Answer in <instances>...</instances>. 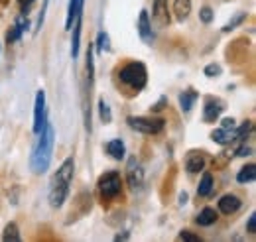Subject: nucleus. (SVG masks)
I'll return each instance as SVG.
<instances>
[{
	"label": "nucleus",
	"instance_id": "nucleus-1",
	"mask_svg": "<svg viewBox=\"0 0 256 242\" xmlns=\"http://www.w3.org/2000/svg\"><path fill=\"white\" fill-rule=\"evenodd\" d=\"M54 142H56V130L52 122H44L42 130L38 132V142L34 146L32 156H30V168L34 174H46L52 162V152H54Z\"/></svg>",
	"mask_w": 256,
	"mask_h": 242
},
{
	"label": "nucleus",
	"instance_id": "nucleus-2",
	"mask_svg": "<svg viewBox=\"0 0 256 242\" xmlns=\"http://www.w3.org/2000/svg\"><path fill=\"white\" fill-rule=\"evenodd\" d=\"M75 176V160L67 158L64 164L60 166V170L56 172V176L52 178V185H50V205L54 209L64 207L65 199L69 195V187Z\"/></svg>",
	"mask_w": 256,
	"mask_h": 242
},
{
	"label": "nucleus",
	"instance_id": "nucleus-3",
	"mask_svg": "<svg viewBox=\"0 0 256 242\" xmlns=\"http://www.w3.org/2000/svg\"><path fill=\"white\" fill-rule=\"evenodd\" d=\"M118 77H120V81L130 87V89H134V91H142L144 87H146V83H148V71H146V65L144 63H140V61H132V63H126L120 71H118Z\"/></svg>",
	"mask_w": 256,
	"mask_h": 242
},
{
	"label": "nucleus",
	"instance_id": "nucleus-4",
	"mask_svg": "<svg viewBox=\"0 0 256 242\" xmlns=\"http://www.w3.org/2000/svg\"><path fill=\"white\" fill-rule=\"evenodd\" d=\"M98 191H100V195L104 197V199H114L118 193H120V189H122V180H120V174H116V172H106L104 176H100L98 178Z\"/></svg>",
	"mask_w": 256,
	"mask_h": 242
},
{
	"label": "nucleus",
	"instance_id": "nucleus-5",
	"mask_svg": "<svg viewBox=\"0 0 256 242\" xmlns=\"http://www.w3.org/2000/svg\"><path fill=\"white\" fill-rule=\"evenodd\" d=\"M128 126L140 134H160L166 126L162 118H142V116H128Z\"/></svg>",
	"mask_w": 256,
	"mask_h": 242
},
{
	"label": "nucleus",
	"instance_id": "nucleus-6",
	"mask_svg": "<svg viewBox=\"0 0 256 242\" xmlns=\"http://www.w3.org/2000/svg\"><path fill=\"white\" fill-rule=\"evenodd\" d=\"M126 182L134 191H140L144 185V170L136 158H130L126 166Z\"/></svg>",
	"mask_w": 256,
	"mask_h": 242
},
{
	"label": "nucleus",
	"instance_id": "nucleus-7",
	"mask_svg": "<svg viewBox=\"0 0 256 242\" xmlns=\"http://www.w3.org/2000/svg\"><path fill=\"white\" fill-rule=\"evenodd\" d=\"M170 10H168V0H154L152 6V22L156 24V28H168L170 26Z\"/></svg>",
	"mask_w": 256,
	"mask_h": 242
},
{
	"label": "nucleus",
	"instance_id": "nucleus-8",
	"mask_svg": "<svg viewBox=\"0 0 256 242\" xmlns=\"http://www.w3.org/2000/svg\"><path fill=\"white\" fill-rule=\"evenodd\" d=\"M44 122H46V92L38 91L36 102H34V126H32L36 134L42 130Z\"/></svg>",
	"mask_w": 256,
	"mask_h": 242
},
{
	"label": "nucleus",
	"instance_id": "nucleus-9",
	"mask_svg": "<svg viewBox=\"0 0 256 242\" xmlns=\"http://www.w3.org/2000/svg\"><path fill=\"white\" fill-rule=\"evenodd\" d=\"M138 36L144 44L152 46L154 42V32H152V22H150V16H148V10H142L140 16H138Z\"/></svg>",
	"mask_w": 256,
	"mask_h": 242
},
{
	"label": "nucleus",
	"instance_id": "nucleus-10",
	"mask_svg": "<svg viewBox=\"0 0 256 242\" xmlns=\"http://www.w3.org/2000/svg\"><path fill=\"white\" fill-rule=\"evenodd\" d=\"M223 108H224L223 100L209 96L207 102H205V106H203V122H207V124L215 122L217 118H219V114L223 112Z\"/></svg>",
	"mask_w": 256,
	"mask_h": 242
},
{
	"label": "nucleus",
	"instance_id": "nucleus-11",
	"mask_svg": "<svg viewBox=\"0 0 256 242\" xmlns=\"http://www.w3.org/2000/svg\"><path fill=\"white\" fill-rule=\"evenodd\" d=\"M240 205H242V201L236 197V195H223L221 199H219V211L223 212V214H232V212H236L240 209Z\"/></svg>",
	"mask_w": 256,
	"mask_h": 242
},
{
	"label": "nucleus",
	"instance_id": "nucleus-12",
	"mask_svg": "<svg viewBox=\"0 0 256 242\" xmlns=\"http://www.w3.org/2000/svg\"><path fill=\"white\" fill-rule=\"evenodd\" d=\"M203 168H205L203 154L201 152H190L188 158H186V170L190 174H199V172H203Z\"/></svg>",
	"mask_w": 256,
	"mask_h": 242
},
{
	"label": "nucleus",
	"instance_id": "nucleus-13",
	"mask_svg": "<svg viewBox=\"0 0 256 242\" xmlns=\"http://www.w3.org/2000/svg\"><path fill=\"white\" fill-rule=\"evenodd\" d=\"M81 18H83V12L75 18L71 30H73V36H71V58L77 60L79 56V46H81Z\"/></svg>",
	"mask_w": 256,
	"mask_h": 242
},
{
	"label": "nucleus",
	"instance_id": "nucleus-14",
	"mask_svg": "<svg viewBox=\"0 0 256 242\" xmlns=\"http://www.w3.org/2000/svg\"><path fill=\"white\" fill-rule=\"evenodd\" d=\"M83 4L85 0H69V8H67V18H65V30H71L75 18L83 12Z\"/></svg>",
	"mask_w": 256,
	"mask_h": 242
},
{
	"label": "nucleus",
	"instance_id": "nucleus-15",
	"mask_svg": "<svg viewBox=\"0 0 256 242\" xmlns=\"http://www.w3.org/2000/svg\"><path fill=\"white\" fill-rule=\"evenodd\" d=\"M106 154L112 158V160H124V156H126V146H124V142L122 140H110V142H106Z\"/></svg>",
	"mask_w": 256,
	"mask_h": 242
},
{
	"label": "nucleus",
	"instance_id": "nucleus-16",
	"mask_svg": "<svg viewBox=\"0 0 256 242\" xmlns=\"http://www.w3.org/2000/svg\"><path fill=\"white\" fill-rule=\"evenodd\" d=\"M192 12V0H176L174 2V16L176 20L184 22Z\"/></svg>",
	"mask_w": 256,
	"mask_h": 242
},
{
	"label": "nucleus",
	"instance_id": "nucleus-17",
	"mask_svg": "<svg viewBox=\"0 0 256 242\" xmlns=\"http://www.w3.org/2000/svg\"><path fill=\"white\" fill-rule=\"evenodd\" d=\"M211 140H213V142H217V144H221V146H224V144H230L232 140H236V138H234V128H232V130H226V128H217V130L211 134Z\"/></svg>",
	"mask_w": 256,
	"mask_h": 242
},
{
	"label": "nucleus",
	"instance_id": "nucleus-18",
	"mask_svg": "<svg viewBox=\"0 0 256 242\" xmlns=\"http://www.w3.org/2000/svg\"><path fill=\"white\" fill-rule=\"evenodd\" d=\"M197 96H199V94L195 91H192V89H190V91H184L180 94V108H182L184 112H190L193 108V104H195V100H197Z\"/></svg>",
	"mask_w": 256,
	"mask_h": 242
},
{
	"label": "nucleus",
	"instance_id": "nucleus-19",
	"mask_svg": "<svg viewBox=\"0 0 256 242\" xmlns=\"http://www.w3.org/2000/svg\"><path fill=\"white\" fill-rule=\"evenodd\" d=\"M215 220H217V211L211 209V207H205L197 216V224L199 226H211Z\"/></svg>",
	"mask_w": 256,
	"mask_h": 242
},
{
	"label": "nucleus",
	"instance_id": "nucleus-20",
	"mask_svg": "<svg viewBox=\"0 0 256 242\" xmlns=\"http://www.w3.org/2000/svg\"><path fill=\"white\" fill-rule=\"evenodd\" d=\"M211 191H213V176L205 172L201 182H199V187H197V195L199 197H207V195H211Z\"/></svg>",
	"mask_w": 256,
	"mask_h": 242
},
{
	"label": "nucleus",
	"instance_id": "nucleus-21",
	"mask_svg": "<svg viewBox=\"0 0 256 242\" xmlns=\"http://www.w3.org/2000/svg\"><path fill=\"white\" fill-rule=\"evenodd\" d=\"M256 180V166L254 164H248L244 166L238 174H236V182L238 183H250Z\"/></svg>",
	"mask_w": 256,
	"mask_h": 242
},
{
	"label": "nucleus",
	"instance_id": "nucleus-22",
	"mask_svg": "<svg viewBox=\"0 0 256 242\" xmlns=\"http://www.w3.org/2000/svg\"><path fill=\"white\" fill-rule=\"evenodd\" d=\"M2 240H6V242H20V230H18V224H16V222H10V224H6V228H4V234H2Z\"/></svg>",
	"mask_w": 256,
	"mask_h": 242
},
{
	"label": "nucleus",
	"instance_id": "nucleus-23",
	"mask_svg": "<svg viewBox=\"0 0 256 242\" xmlns=\"http://www.w3.org/2000/svg\"><path fill=\"white\" fill-rule=\"evenodd\" d=\"M96 50L100 54L102 52H110V40H108L106 32H98V36H96Z\"/></svg>",
	"mask_w": 256,
	"mask_h": 242
},
{
	"label": "nucleus",
	"instance_id": "nucleus-24",
	"mask_svg": "<svg viewBox=\"0 0 256 242\" xmlns=\"http://www.w3.org/2000/svg\"><path fill=\"white\" fill-rule=\"evenodd\" d=\"M98 114H100V118L104 124H108V122L112 120V112H110V106L104 102V98H98Z\"/></svg>",
	"mask_w": 256,
	"mask_h": 242
},
{
	"label": "nucleus",
	"instance_id": "nucleus-25",
	"mask_svg": "<svg viewBox=\"0 0 256 242\" xmlns=\"http://www.w3.org/2000/svg\"><path fill=\"white\" fill-rule=\"evenodd\" d=\"M244 20H246V12H238V14H236V16H234V18H232V20H230V22H228L226 26H224L223 32L234 30V28H236V26H240V24H242Z\"/></svg>",
	"mask_w": 256,
	"mask_h": 242
},
{
	"label": "nucleus",
	"instance_id": "nucleus-26",
	"mask_svg": "<svg viewBox=\"0 0 256 242\" xmlns=\"http://www.w3.org/2000/svg\"><path fill=\"white\" fill-rule=\"evenodd\" d=\"M22 34H24V32L20 30L16 24H14L10 30L6 32V42H8V44H14V42H18V40L22 38Z\"/></svg>",
	"mask_w": 256,
	"mask_h": 242
},
{
	"label": "nucleus",
	"instance_id": "nucleus-27",
	"mask_svg": "<svg viewBox=\"0 0 256 242\" xmlns=\"http://www.w3.org/2000/svg\"><path fill=\"white\" fill-rule=\"evenodd\" d=\"M203 73H205L207 77H211V79H213V77H219V75L223 73V69H221V65H219V63H209V65L203 69Z\"/></svg>",
	"mask_w": 256,
	"mask_h": 242
},
{
	"label": "nucleus",
	"instance_id": "nucleus-28",
	"mask_svg": "<svg viewBox=\"0 0 256 242\" xmlns=\"http://www.w3.org/2000/svg\"><path fill=\"white\" fill-rule=\"evenodd\" d=\"M213 10L209 8V6H205V8H201V12H199V18H201V22L203 24H211L213 22Z\"/></svg>",
	"mask_w": 256,
	"mask_h": 242
},
{
	"label": "nucleus",
	"instance_id": "nucleus-29",
	"mask_svg": "<svg viewBox=\"0 0 256 242\" xmlns=\"http://www.w3.org/2000/svg\"><path fill=\"white\" fill-rule=\"evenodd\" d=\"M180 238H182V240H188V242H199L201 240L197 234H193V232H190V230H182V232H180Z\"/></svg>",
	"mask_w": 256,
	"mask_h": 242
},
{
	"label": "nucleus",
	"instance_id": "nucleus-30",
	"mask_svg": "<svg viewBox=\"0 0 256 242\" xmlns=\"http://www.w3.org/2000/svg\"><path fill=\"white\" fill-rule=\"evenodd\" d=\"M48 4H50V0H44V6H42V12H40V18H38V28H36V30H40V28H42V24H44V18H46V10H48Z\"/></svg>",
	"mask_w": 256,
	"mask_h": 242
},
{
	"label": "nucleus",
	"instance_id": "nucleus-31",
	"mask_svg": "<svg viewBox=\"0 0 256 242\" xmlns=\"http://www.w3.org/2000/svg\"><path fill=\"white\" fill-rule=\"evenodd\" d=\"M246 230H248L250 234H254V232H256V212H252V214L248 216V224H246Z\"/></svg>",
	"mask_w": 256,
	"mask_h": 242
},
{
	"label": "nucleus",
	"instance_id": "nucleus-32",
	"mask_svg": "<svg viewBox=\"0 0 256 242\" xmlns=\"http://www.w3.org/2000/svg\"><path fill=\"white\" fill-rule=\"evenodd\" d=\"M252 154V146H240L238 150H236V156H240V158H246V156H250Z\"/></svg>",
	"mask_w": 256,
	"mask_h": 242
},
{
	"label": "nucleus",
	"instance_id": "nucleus-33",
	"mask_svg": "<svg viewBox=\"0 0 256 242\" xmlns=\"http://www.w3.org/2000/svg\"><path fill=\"white\" fill-rule=\"evenodd\" d=\"M221 128L232 130V128H236V122H234V118H223V126H221Z\"/></svg>",
	"mask_w": 256,
	"mask_h": 242
},
{
	"label": "nucleus",
	"instance_id": "nucleus-34",
	"mask_svg": "<svg viewBox=\"0 0 256 242\" xmlns=\"http://www.w3.org/2000/svg\"><path fill=\"white\" fill-rule=\"evenodd\" d=\"M166 102H168V98H166V96H162L160 100H158V102L152 106V110H154V112H160L162 108H164V104H166Z\"/></svg>",
	"mask_w": 256,
	"mask_h": 242
},
{
	"label": "nucleus",
	"instance_id": "nucleus-35",
	"mask_svg": "<svg viewBox=\"0 0 256 242\" xmlns=\"http://www.w3.org/2000/svg\"><path fill=\"white\" fill-rule=\"evenodd\" d=\"M18 4H20V8H22V12H26L34 4V0H18Z\"/></svg>",
	"mask_w": 256,
	"mask_h": 242
},
{
	"label": "nucleus",
	"instance_id": "nucleus-36",
	"mask_svg": "<svg viewBox=\"0 0 256 242\" xmlns=\"http://www.w3.org/2000/svg\"><path fill=\"white\" fill-rule=\"evenodd\" d=\"M180 203H182V205L188 203V193H182V195H180Z\"/></svg>",
	"mask_w": 256,
	"mask_h": 242
},
{
	"label": "nucleus",
	"instance_id": "nucleus-37",
	"mask_svg": "<svg viewBox=\"0 0 256 242\" xmlns=\"http://www.w3.org/2000/svg\"><path fill=\"white\" fill-rule=\"evenodd\" d=\"M128 238V234H116V236H114V240H126Z\"/></svg>",
	"mask_w": 256,
	"mask_h": 242
}]
</instances>
